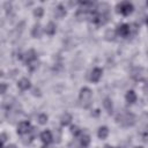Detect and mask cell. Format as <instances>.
I'll return each instance as SVG.
<instances>
[{
  "instance_id": "cell-12",
  "label": "cell",
  "mask_w": 148,
  "mask_h": 148,
  "mask_svg": "<svg viewBox=\"0 0 148 148\" xmlns=\"http://www.w3.org/2000/svg\"><path fill=\"white\" fill-rule=\"evenodd\" d=\"M103 105H104V108H105V110H106V112H108L109 114H111V113L113 112V104H112V101H111L109 97L104 98Z\"/></svg>"
},
{
  "instance_id": "cell-25",
  "label": "cell",
  "mask_w": 148,
  "mask_h": 148,
  "mask_svg": "<svg viewBox=\"0 0 148 148\" xmlns=\"http://www.w3.org/2000/svg\"><path fill=\"white\" fill-rule=\"evenodd\" d=\"M104 148H113V147H112V146H110V145H105V146H104Z\"/></svg>"
},
{
  "instance_id": "cell-9",
  "label": "cell",
  "mask_w": 148,
  "mask_h": 148,
  "mask_svg": "<svg viewBox=\"0 0 148 148\" xmlns=\"http://www.w3.org/2000/svg\"><path fill=\"white\" fill-rule=\"evenodd\" d=\"M17 87H18V88H20V90H22V91L28 90V89L30 88V81H29L27 77H23V79H21V80L18 81Z\"/></svg>"
},
{
  "instance_id": "cell-20",
  "label": "cell",
  "mask_w": 148,
  "mask_h": 148,
  "mask_svg": "<svg viewBox=\"0 0 148 148\" xmlns=\"http://www.w3.org/2000/svg\"><path fill=\"white\" fill-rule=\"evenodd\" d=\"M105 38L108 40H113L114 39V31L113 30H106L105 32Z\"/></svg>"
},
{
  "instance_id": "cell-2",
  "label": "cell",
  "mask_w": 148,
  "mask_h": 148,
  "mask_svg": "<svg viewBox=\"0 0 148 148\" xmlns=\"http://www.w3.org/2000/svg\"><path fill=\"white\" fill-rule=\"evenodd\" d=\"M91 97H92V92L88 87H83L80 90V95H79V99L81 105L84 109H88L91 105Z\"/></svg>"
},
{
  "instance_id": "cell-21",
  "label": "cell",
  "mask_w": 148,
  "mask_h": 148,
  "mask_svg": "<svg viewBox=\"0 0 148 148\" xmlns=\"http://www.w3.org/2000/svg\"><path fill=\"white\" fill-rule=\"evenodd\" d=\"M43 13H44V9H43L42 7H38V8H36V9L34 10V15H35L36 17H42V16H43Z\"/></svg>"
},
{
  "instance_id": "cell-24",
  "label": "cell",
  "mask_w": 148,
  "mask_h": 148,
  "mask_svg": "<svg viewBox=\"0 0 148 148\" xmlns=\"http://www.w3.org/2000/svg\"><path fill=\"white\" fill-rule=\"evenodd\" d=\"M7 88H8V86L6 83H0V95L5 94L7 91Z\"/></svg>"
},
{
  "instance_id": "cell-1",
  "label": "cell",
  "mask_w": 148,
  "mask_h": 148,
  "mask_svg": "<svg viewBox=\"0 0 148 148\" xmlns=\"http://www.w3.org/2000/svg\"><path fill=\"white\" fill-rule=\"evenodd\" d=\"M116 120L121 126L128 127V126H133L135 124V116L132 112H121V113L117 114Z\"/></svg>"
},
{
  "instance_id": "cell-11",
  "label": "cell",
  "mask_w": 148,
  "mask_h": 148,
  "mask_svg": "<svg viewBox=\"0 0 148 148\" xmlns=\"http://www.w3.org/2000/svg\"><path fill=\"white\" fill-rule=\"evenodd\" d=\"M125 98H126V102H127V103L133 104V103L136 102V98H138V97H136V94H135L133 90H128V91L126 92Z\"/></svg>"
},
{
  "instance_id": "cell-6",
  "label": "cell",
  "mask_w": 148,
  "mask_h": 148,
  "mask_svg": "<svg viewBox=\"0 0 148 148\" xmlns=\"http://www.w3.org/2000/svg\"><path fill=\"white\" fill-rule=\"evenodd\" d=\"M30 131V124L29 121H21L17 126V134L23 135L25 133H28Z\"/></svg>"
},
{
  "instance_id": "cell-16",
  "label": "cell",
  "mask_w": 148,
  "mask_h": 148,
  "mask_svg": "<svg viewBox=\"0 0 148 148\" xmlns=\"http://www.w3.org/2000/svg\"><path fill=\"white\" fill-rule=\"evenodd\" d=\"M56 24L53 23V22H49L47 23V25H46V28H45V32L47 34V35H50V36H52V35H54L56 34Z\"/></svg>"
},
{
  "instance_id": "cell-4",
  "label": "cell",
  "mask_w": 148,
  "mask_h": 148,
  "mask_svg": "<svg viewBox=\"0 0 148 148\" xmlns=\"http://www.w3.org/2000/svg\"><path fill=\"white\" fill-rule=\"evenodd\" d=\"M116 32H117V35L120 36V37H127V36L130 35V32H131V28H130L128 24L124 23V24H120V25L117 27Z\"/></svg>"
},
{
  "instance_id": "cell-19",
  "label": "cell",
  "mask_w": 148,
  "mask_h": 148,
  "mask_svg": "<svg viewBox=\"0 0 148 148\" xmlns=\"http://www.w3.org/2000/svg\"><path fill=\"white\" fill-rule=\"evenodd\" d=\"M38 123H39L40 125H45V124L47 123V116H46L45 113L39 114V116H38Z\"/></svg>"
},
{
  "instance_id": "cell-8",
  "label": "cell",
  "mask_w": 148,
  "mask_h": 148,
  "mask_svg": "<svg viewBox=\"0 0 148 148\" xmlns=\"http://www.w3.org/2000/svg\"><path fill=\"white\" fill-rule=\"evenodd\" d=\"M132 77L135 81H141L143 77V68L142 67H135L132 71Z\"/></svg>"
},
{
  "instance_id": "cell-18",
  "label": "cell",
  "mask_w": 148,
  "mask_h": 148,
  "mask_svg": "<svg viewBox=\"0 0 148 148\" xmlns=\"http://www.w3.org/2000/svg\"><path fill=\"white\" fill-rule=\"evenodd\" d=\"M89 143H90V136L89 135H83L82 138H81V140H80V145L83 147V148H86V147H88L89 146Z\"/></svg>"
},
{
  "instance_id": "cell-27",
  "label": "cell",
  "mask_w": 148,
  "mask_h": 148,
  "mask_svg": "<svg viewBox=\"0 0 148 148\" xmlns=\"http://www.w3.org/2000/svg\"><path fill=\"white\" fill-rule=\"evenodd\" d=\"M42 148H46V147H42Z\"/></svg>"
},
{
  "instance_id": "cell-26",
  "label": "cell",
  "mask_w": 148,
  "mask_h": 148,
  "mask_svg": "<svg viewBox=\"0 0 148 148\" xmlns=\"http://www.w3.org/2000/svg\"><path fill=\"white\" fill-rule=\"evenodd\" d=\"M134 148H143V147H141V146H139V147H134Z\"/></svg>"
},
{
  "instance_id": "cell-13",
  "label": "cell",
  "mask_w": 148,
  "mask_h": 148,
  "mask_svg": "<svg viewBox=\"0 0 148 148\" xmlns=\"http://www.w3.org/2000/svg\"><path fill=\"white\" fill-rule=\"evenodd\" d=\"M97 135H98V138L102 139V140L106 139L108 135H109V128H108L106 126H102V127H99V128H98V132H97Z\"/></svg>"
},
{
  "instance_id": "cell-10",
  "label": "cell",
  "mask_w": 148,
  "mask_h": 148,
  "mask_svg": "<svg viewBox=\"0 0 148 148\" xmlns=\"http://www.w3.org/2000/svg\"><path fill=\"white\" fill-rule=\"evenodd\" d=\"M40 140H42L45 145H49V143L52 141V134H51V132H50V131H44V132H42V134H40Z\"/></svg>"
},
{
  "instance_id": "cell-14",
  "label": "cell",
  "mask_w": 148,
  "mask_h": 148,
  "mask_svg": "<svg viewBox=\"0 0 148 148\" xmlns=\"http://www.w3.org/2000/svg\"><path fill=\"white\" fill-rule=\"evenodd\" d=\"M31 35H32V37H35V38H39V37H40V35H42V25H40L39 23H37V24L34 25L32 31H31Z\"/></svg>"
},
{
  "instance_id": "cell-5",
  "label": "cell",
  "mask_w": 148,
  "mask_h": 148,
  "mask_svg": "<svg viewBox=\"0 0 148 148\" xmlns=\"http://www.w3.org/2000/svg\"><path fill=\"white\" fill-rule=\"evenodd\" d=\"M102 74H103V71L101 69V68H98V67H96V68H94L92 69V72L90 73V81L91 82H98L99 81V79L102 77Z\"/></svg>"
},
{
  "instance_id": "cell-3",
  "label": "cell",
  "mask_w": 148,
  "mask_h": 148,
  "mask_svg": "<svg viewBox=\"0 0 148 148\" xmlns=\"http://www.w3.org/2000/svg\"><path fill=\"white\" fill-rule=\"evenodd\" d=\"M117 9H118V13L127 16L133 12V5L131 2H128V1H123V2L118 3Z\"/></svg>"
},
{
  "instance_id": "cell-17",
  "label": "cell",
  "mask_w": 148,
  "mask_h": 148,
  "mask_svg": "<svg viewBox=\"0 0 148 148\" xmlns=\"http://www.w3.org/2000/svg\"><path fill=\"white\" fill-rule=\"evenodd\" d=\"M61 121V125L62 126H67V125H69V123H71V120H72V116L69 114V113H64L62 116H61V119H60Z\"/></svg>"
},
{
  "instance_id": "cell-15",
  "label": "cell",
  "mask_w": 148,
  "mask_h": 148,
  "mask_svg": "<svg viewBox=\"0 0 148 148\" xmlns=\"http://www.w3.org/2000/svg\"><path fill=\"white\" fill-rule=\"evenodd\" d=\"M65 15H66V10H65L64 6L62 5L57 6L56 7V10H54V16H57V17H64Z\"/></svg>"
},
{
  "instance_id": "cell-22",
  "label": "cell",
  "mask_w": 148,
  "mask_h": 148,
  "mask_svg": "<svg viewBox=\"0 0 148 148\" xmlns=\"http://www.w3.org/2000/svg\"><path fill=\"white\" fill-rule=\"evenodd\" d=\"M71 132H72V134L75 135V136L81 133V131H80V128H79L77 126H72V127H71Z\"/></svg>"
},
{
  "instance_id": "cell-7",
  "label": "cell",
  "mask_w": 148,
  "mask_h": 148,
  "mask_svg": "<svg viewBox=\"0 0 148 148\" xmlns=\"http://www.w3.org/2000/svg\"><path fill=\"white\" fill-rule=\"evenodd\" d=\"M36 58H37V54H36L35 50H32V49H31V50H28V51L24 53V57H23L25 64H30V62L35 61Z\"/></svg>"
},
{
  "instance_id": "cell-23",
  "label": "cell",
  "mask_w": 148,
  "mask_h": 148,
  "mask_svg": "<svg viewBox=\"0 0 148 148\" xmlns=\"http://www.w3.org/2000/svg\"><path fill=\"white\" fill-rule=\"evenodd\" d=\"M6 140H7V134L6 133H1L0 134V148H2L3 143L6 142Z\"/></svg>"
}]
</instances>
